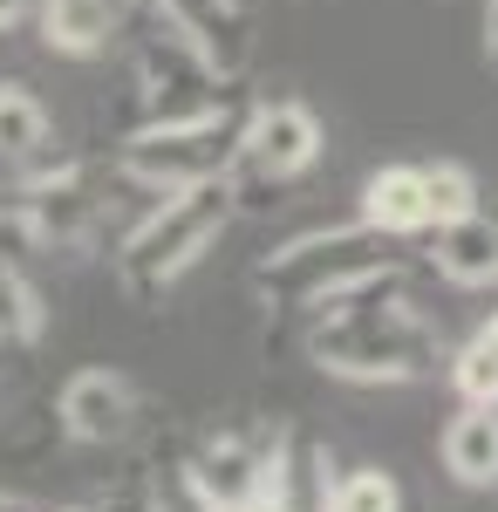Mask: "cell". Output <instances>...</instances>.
I'll use <instances>...</instances> for the list:
<instances>
[{"mask_svg": "<svg viewBox=\"0 0 498 512\" xmlns=\"http://www.w3.org/2000/svg\"><path fill=\"white\" fill-rule=\"evenodd\" d=\"M307 362L342 383H417L437 362V328L410 308L403 274L328 301L307 328Z\"/></svg>", "mask_w": 498, "mask_h": 512, "instance_id": "obj_1", "label": "cell"}, {"mask_svg": "<svg viewBox=\"0 0 498 512\" xmlns=\"http://www.w3.org/2000/svg\"><path fill=\"white\" fill-rule=\"evenodd\" d=\"M232 212H239V198H232L226 178L164 192L130 233L116 239V280H123V294H130V301H164V294L219 246V233L232 226Z\"/></svg>", "mask_w": 498, "mask_h": 512, "instance_id": "obj_2", "label": "cell"}, {"mask_svg": "<svg viewBox=\"0 0 498 512\" xmlns=\"http://www.w3.org/2000/svg\"><path fill=\"white\" fill-rule=\"evenodd\" d=\"M246 117H253V103L232 89L226 103H212V110H198V117L137 123V130H123L110 171L123 185L151 192V198L205 185V178H226L232 158H239V137H246Z\"/></svg>", "mask_w": 498, "mask_h": 512, "instance_id": "obj_3", "label": "cell"}, {"mask_svg": "<svg viewBox=\"0 0 498 512\" xmlns=\"http://www.w3.org/2000/svg\"><path fill=\"white\" fill-rule=\"evenodd\" d=\"M403 274L383 253V233H369L362 219L355 226H314V233L273 246L267 260L253 267V294L267 308H294V315H321L328 301H342L355 287H376V280Z\"/></svg>", "mask_w": 498, "mask_h": 512, "instance_id": "obj_4", "label": "cell"}, {"mask_svg": "<svg viewBox=\"0 0 498 512\" xmlns=\"http://www.w3.org/2000/svg\"><path fill=\"white\" fill-rule=\"evenodd\" d=\"M7 192H14V212H21V233L28 246L41 253H82L96 226H103V198L89 192V164L76 151H41V158L14 164V178H7Z\"/></svg>", "mask_w": 498, "mask_h": 512, "instance_id": "obj_5", "label": "cell"}, {"mask_svg": "<svg viewBox=\"0 0 498 512\" xmlns=\"http://www.w3.org/2000/svg\"><path fill=\"white\" fill-rule=\"evenodd\" d=\"M232 96V76H219V62L185 41L171 21H157V35L137 48V89H130V130L137 123H171V117H198L212 103Z\"/></svg>", "mask_w": 498, "mask_h": 512, "instance_id": "obj_6", "label": "cell"}, {"mask_svg": "<svg viewBox=\"0 0 498 512\" xmlns=\"http://www.w3.org/2000/svg\"><path fill=\"white\" fill-rule=\"evenodd\" d=\"M328 151V130L321 117L307 110L301 96H273V103H253V117H246V137H239V158L246 171H260L267 185H294L301 171H314Z\"/></svg>", "mask_w": 498, "mask_h": 512, "instance_id": "obj_7", "label": "cell"}, {"mask_svg": "<svg viewBox=\"0 0 498 512\" xmlns=\"http://www.w3.org/2000/svg\"><path fill=\"white\" fill-rule=\"evenodd\" d=\"M55 424L76 444H123L137 431V383L123 369H76L55 396Z\"/></svg>", "mask_w": 498, "mask_h": 512, "instance_id": "obj_8", "label": "cell"}, {"mask_svg": "<svg viewBox=\"0 0 498 512\" xmlns=\"http://www.w3.org/2000/svg\"><path fill=\"white\" fill-rule=\"evenodd\" d=\"M151 14L171 21L185 41H198V48L219 62V76L239 82L246 55H253V28H246V7H239V0H151Z\"/></svg>", "mask_w": 498, "mask_h": 512, "instance_id": "obj_9", "label": "cell"}, {"mask_svg": "<svg viewBox=\"0 0 498 512\" xmlns=\"http://www.w3.org/2000/svg\"><path fill=\"white\" fill-rule=\"evenodd\" d=\"M35 28L48 55H69V62H96L110 55V41L123 35V0H41Z\"/></svg>", "mask_w": 498, "mask_h": 512, "instance_id": "obj_10", "label": "cell"}, {"mask_svg": "<svg viewBox=\"0 0 498 512\" xmlns=\"http://www.w3.org/2000/svg\"><path fill=\"white\" fill-rule=\"evenodd\" d=\"M185 472L219 499V506H232V499H246V492H260V437L239 431V424H226V431H205L192 444V458H185Z\"/></svg>", "mask_w": 498, "mask_h": 512, "instance_id": "obj_11", "label": "cell"}, {"mask_svg": "<svg viewBox=\"0 0 498 512\" xmlns=\"http://www.w3.org/2000/svg\"><path fill=\"white\" fill-rule=\"evenodd\" d=\"M369 233L383 239H410L430 226V192H423V164H383L369 171L362 185V212H355Z\"/></svg>", "mask_w": 498, "mask_h": 512, "instance_id": "obj_12", "label": "cell"}, {"mask_svg": "<svg viewBox=\"0 0 498 512\" xmlns=\"http://www.w3.org/2000/svg\"><path fill=\"white\" fill-rule=\"evenodd\" d=\"M437 274L451 287H492L498 280V219L485 205L458 226H437Z\"/></svg>", "mask_w": 498, "mask_h": 512, "instance_id": "obj_13", "label": "cell"}, {"mask_svg": "<svg viewBox=\"0 0 498 512\" xmlns=\"http://www.w3.org/2000/svg\"><path fill=\"white\" fill-rule=\"evenodd\" d=\"M444 472L458 485H498V403H464L444 424Z\"/></svg>", "mask_w": 498, "mask_h": 512, "instance_id": "obj_14", "label": "cell"}, {"mask_svg": "<svg viewBox=\"0 0 498 512\" xmlns=\"http://www.w3.org/2000/svg\"><path fill=\"white\" fill-rule=\"evenodd\" d=\"M48 137H55L48 103H41L28 82H0V171L41 158V151H48Z\"/></svg>", "mask_w": 498, "mask_h": 512, "instance_id": "obj_15", "label": "cell"}, {"mask_svg": "<svg viewBox=\"0 0 498 512\" xmlns=\"http://www.w3.org/2000/svg\"><path fill=\"white\" fill-rule=\"evenodd\" d=\"M48 335V301L14 260H0V349H35Z\"/></svg>", "mask_w": 498, "mask_h": 512, "instance_id": "obj_16", "label": "cell"}, {"mask_svg": "<svg viewBox=\"0 0 498 512\" xmlns=\"http://www.w3.org/2000/svg\"><path fill=\"white\" fill-rule=\"evenodd\" d=\"M451 383H458L464 403H498V315L458 349V362H451Z\"/></svg>", "mask_w": 498, "mask_h": 512, "instance_id": "obj_17", "label": "cell"}, {"mask_svg": "<svg viewBox=\"0 0 498 512\" xmlns=\"http://www.w3.org/2000/svg\"><path fill=\"white\" fill-rule=\"evenodd\" d=\"M423 192H430V226H458V219L478 212V178L451 158L423 164Z\"/></svg>", "mask_w": 498, "mask_h": 512, "instance_id": "obj_18", "label": "cell"}, {"mask_svg": "<svg viewBox=\"0 0 498 512\" xmlns=\"http://www.w3.org/2000/svg\"><path fill=\"white\" fill-rule=\"evenodd\" d=\"M321 512H403V492H396V478L383 465H355V472L335 478Z\"/></svg>", "mask_w": 498, "mask_h": 512, "instance_id": "obj_19", "label": "cell"}, {"mask_svg": "<svg viewBox=\"0 0 498 512\" xmlns=\"http://www.w3.org/2000/svg\"><path fill=\"white\" fill-rule=\"evenodd\" d=\"M144 512H226V506H219V499L185 472V458H178V465L151 472V485H144Z\"/></svg>", "mask_w": 498, "mask_h": 512, "instance_id": "obj_20", "label": "cell"}, {"mask_svg": "<svg viewBox=\"0 0 498 512\" xmlns=\"http://www.w3.org/2000/svg\"><path fill=\"white\" fill-rule=\"evenodd\" d=\"M226 512H301L294 499H273V492H246V499H232Z\"/></svg>", "mask_w": 498, "mask_h": 512, "instance_id": "obj_21", "label": "cell"}, {"mask_svg": "<svg viewBox=\"0 0 498 512\" xmlns=\"http://www.w3.org/2000/svg\"><path fill=\"white\" fill-rule=\"evenodd\" d=\"M0 512H48V506L28 499V492H0Z\"/></svg>", "mask_w": 498, "mask_h": 512, "instance_id": "obj_22", "label": "cell"}, {"mask_svg": "<svg viewBox=\"0 0 498 512\" xmlns=\"http://www.w3.org/2000/svg\"><path fill=\"white\" fill-rule=\"evenodd\" d=\"M485 62L498 69V0H492V14H485Z\"/></svg>", "mask_w": 498, "mask_h": 512, "instance_id": "obj_23", "label": "cell"}, {"mask_svg": "<svg viewBox=\"0 0 498 512\" xmlns=\"http://www.w3.org/2000/svg\"><path fill=\"white\" fill-rule=\"evenodd\" d=\"M21 14H28V0H0V35H7V28H14Z\"/></svg>", "mask_w": 498, "mask_h": 512, "instance_id": "obj_24", "label": "cell"}, {"mask_svg": "<svg viewBox=\"0 0 498 512\" xmlns=\"http://www.w3.org/2000/svg\"><path fill=\"white\" fill-rule=\"evenodd\" d=\"M62 512H89V506H62Z\"/></svg>", "mask_w": 498, "mask_h": 512, "instance_id": "obj_25", "label": "cell"}]
</instances>
